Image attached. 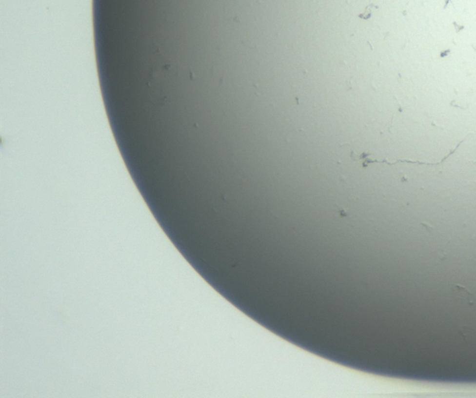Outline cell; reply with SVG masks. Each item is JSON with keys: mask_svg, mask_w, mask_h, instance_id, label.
Here are the masks:
<instances>
[{"mask_svg": "<svg viewBox=\"0 0 476 398\" xmlns=\"http://www.w3.org/2000/svg\"><path fill=\"white\" fill-rule=\"evenodd\" d=\"M450 288H451L452 292H453V293L456 295L457 298H462V299L466 300L468 303L473 304V302H472L473 294H472V292H471L469 289H467L465 287H463L462 285L457 284V283H454V284H452V285L450 286Z\"/></svg>", "mask_w": 476, "mask_h": 398, "instance_id": "cell-1", "label": "cell"}]
</instances>
